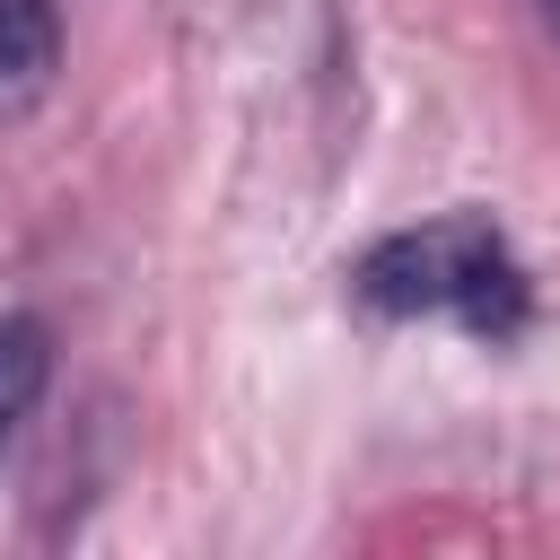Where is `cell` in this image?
Instances as JSON below:
<instances>
[{"instance_id":"6da1fadb","label":"cell","mask_w":560,"mask_h":560,"mask_svg":"<svg viewBox=\"0 0 560 560\" xmlns=\"http://www.w3.org/2000/svg\"><path fill=\"white\" fill-rule=\"evenodd\" d=\"M359 298L376 315H455L472 332H516L525 324V271L508 262L490 219H429L359 254Z\"/></svg>"},{"instance_id":"277c9868","label":"cell","mask_w":560,"mask_h":560,"mask_svg":"<svg viewBox=\"0 0 560 560\" xmlns=\"http://www.w3.org/2000/svg\"><path fill=\"white\" fill-rule=\"evenodd\" d=\"M542 18H551V26H560V0H542Z\"/></svg>"},{"instance_id":"7a4b0ae2","label":"cell","mask_w":560,"mask_h":560,"mask_svg":"<svg viewBox=\"0 0 560 560\" xmlns=\"http://www.w3.org/2000/svg\"><path fill=\"white\" fill-rule=\"evenodd\" d=\"M61 79V9L52 0H0V131L26 122Z\"/></svg>"},{"instance_id":"3957f363","label":"cell","mask_w":560,"mask_h":560,"mask_svg":"<svg viewBox=\"0 0 560 560\" xmlns=\"http://www.w3.org/2000/svg\"><path fill=\"white\" fill-rule=\"evenodd\" d=\"M44 376H52V341H44V324H35V315H0V446H9V429L35 411Z\"/></svg>"}]
</instances>
